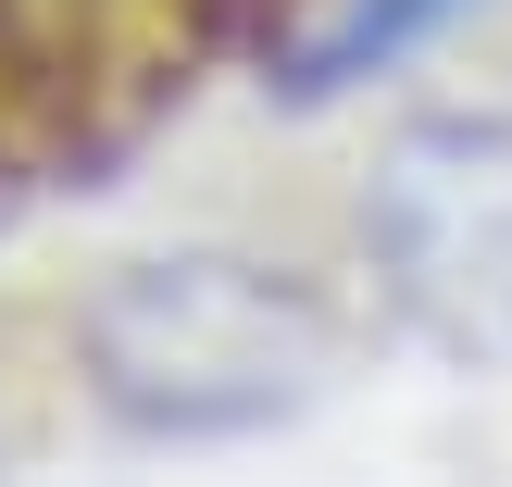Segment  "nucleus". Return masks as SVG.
<instances>
[{"instance_id": "f03ea898", "label": "nucleus", "mask_w": 512, "mask_h": 487, "mask_svg": "<svg viewBox=\"0 0 512 487\" xmlns=\"http://www.w3.org/2000/svg\"><path fill=\"white\" fill-rule=\"evenodd\" d=\"M363 263L450 363H512V113H425L363 175Z\"/></svg>"}, {"instance_id": "7ed1b4c3", "label": "nucleus", "mask_w": 512, "mask_h": 487, "mask_svg": "<svg viewBox=\"0 0 512 487\" xmlns=\"http://www.w3.org/2000/svg\"><path fill=\"white\" fill-rule=\"evenodd\" d=\"M463 13H488V0H325V13L275 50V100H350V88H375V75H400L413 50H438Z\"/></svg>"}, {"instance_id": "f257e3e1", "label": "nucleus", "mask_w": 512, "mask_h": 487, "mask_svg": "<svg viewBox=\"0 0 512 487\" xmlns=\"http://www.w3.org/2000/svg\"><path fill=\"white\" fill-rule=\"evenodd\" d=\"M75 363L125 438L213 450L300 425L338 388V313L263 250H150L75 313Z\"/></svg>"}]
</instances>
